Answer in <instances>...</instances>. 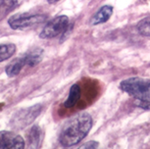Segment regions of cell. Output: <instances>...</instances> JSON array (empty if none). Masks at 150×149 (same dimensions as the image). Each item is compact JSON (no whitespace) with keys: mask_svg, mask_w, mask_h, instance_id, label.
<instances>
[{"mask_svg":"<svg viewBox=\"0 0 150 149\" xmlns=\"http://www.w3.org/2000/svg\"><path fill=\"white\" fill-rule=\"evenodd\" d=\"M69 28V18L65 15L55 17L49 21L42 29L39 37L43 39L55 38L67 32Z\"/></svg>","mask_w":150,"mask_h":149,"instance_id":"obj_5","label":"cell"},{"mask_svg":"<svg viewBox=\"0 0 150 149\" xmlns=\"http://www.w3.org/2000/svg\"><path fill=\"white\" fill-rule=\"evenodd\" d=\"M47 1L49 2L50 4H54V3H56V2L60 1V0H47Z\"/></svg>","mask_w":150,"mask_h":149,"instance_id":"obj_16","label":"cell"},{"mask_svg":"<svg viewBox=\"0 0 150 149\" xmlns=\"http://www.w3.org/2000/svg\"><path fill=\"white\" fill-rule=\"evenodd\" d=\"M41 111L42 106L40 104L21 109L20 111L16 112L15 115L12 117L10 121V126L17 131L26 129L39 116Z\"/></svg>","mask_w":150,"mask_h":149,"instance_id":"obj_3","label":"cell"},{"mask_svg":"<svg viewBox=\"0 0 150 149\" xmlns=\"http://www.w3.org/2000/svg\"><path fill=\"white\" fill-rule=\"evenodd\" d=\"M112 14H113L112 6H109V5L102 6L95 13V15L92 17L91 20H90V25L91 26H97V25L106 23L110 19V17L112 16Z\"/></svg>","mask_w":150,"mask_h":149,"instance_id":"obj_7","label":"cell"},{"mask_svg":"<svg viewBox=\"0 0 150 149\" xmlns=\"http://www.w3.org/2000/svg\"><path fill=\"white\" fill-rule=\"evenodd\" d=\"M137 30L141 35L150 37V16L142 19L137 24Z\"/></svg>","mask_w":150,"mask_h":149,"instance_id":"obj_14","label":"cell"},{"mask_svg":"<svg viewBox=\"0 0 150 149\" xmlns=\"http://www.w3.org/2000/svg\"><path fill=\"white\" fill-rule=\"evenodd\" d=\"M26 146L25 139L13 131H0V149H23Z\"/></svg>","mask_w":150,"mask_h":149,"instance_id":"obj_6","label":"cell"},{"mask_svg":"<svg viewBox=\"0 0 150 149\" xmlns=\"http://www.w3.org/2000/svg\"><path fill=\"white\" fill-rule=\"evenodd\" d=\"M43 138V133L38 126H33L28 133V143L30 148H38Z\"/></svg>","mask_w":150,"mask_h":149,"instance_id":"obj_8","label":"cell"},{"mask_svg":"<svg viewBox=\"0 0 150 149\" xmlns=\"http://www.w3.org/2000/svg\"><path fill=\"white\" fill-rule=\"evenodd\" d=\"M120 88L134 98L138 107L150 110V81L141 78H131L122 81Z\"/></svg>","mask_w":150,"mask_h":149,"instance_id":"obj_2","label":"cell"},{"mask_svg":"<svg viewBox=\"0 0 150 149\" xmlns=\"http://www.w3.org/2000/svg\"><path fill=\"white\" fill-rule=\"evenodd\" d=\"M99 146V143L97 141H88V142H86V143H84V144L83 146H81V149H94V148H97Z\"/></svg>","mask_w":150,"mask_h":149,"instance_id":"obj_15","label":"cell"},{"mask_svg":"<svg viewBox=\"0 0 150 149\" xmlns=\"http://www.w3.org/2000/svg\"><path fill=\"white\" fill-rule=\"evenodd\" d=\"M46 16L42 14L22 13L12 16L8 20V25L13 30H27L42 24Z\"/></svg>","mask_w":150,"mask_h":149,"instance_id":"obj_4","label":"cell"},{"mask_svg":"<svg viewBox=\"0 0 150 149\" xmlns=\"http://www.w3.org/2000/svg\"><path fill=\"white\" fill-rule=\"evenodd\" d=\"M81 89L79 84H74V85L70 89V93L68 96L67 100L64 102V107L65 108H72L76 104L78 103V101L81 98Z\"/></svg>","mask_w":150,"mask_h":149,"instance_id":"obj_10","label":"cell"},{"mask_svg":"<svg viewBox=\"0 0 150 149\" xmlns=\"http://www.w3.org/2000/svg\"><path fill=\"white\" fill-rule=\"evenodd\" d=\"M25 66H26V64H25L24 59H23V57H20L18 59H16L15 61H13L12 63H10L6 67V69H5V72H6L8 77L13 78L18 76Z\"/></svg>","mask_w":150,"mask_h":149,"instance_id":"obj_11","label":"cell"},{"mask_svg":"<svg viewBox=\"0 0 150 149\" xmlns=\"http://www.w3.org/2000/svg\"><path fill=\"white\" fill-rule=\"evenodd\" d=\"M92 128V118L88 113H80L63 126L59 136V142L64 147H71L80 143Z\"/></svg>","mask_w":150,"mask_h":149,"instance_id":"obj_1","label":"cell"},{"mask_svg":"<svg viewBox=\"0 0 150 149\" xmlns=\"http://www.w3.org/2000/svg\"><path fill=\"white\" fill-rule=\"evenodd\" d=\"M42 55H43V51L42 49H33L30 51L27 52L24 56H22L25 61L26 66L29 67H35L42 60Z\"/></svg>","mask_w":150,"mask_h":149,"instance_id":"obj_9","label":"cell"},{"mask_svg":"<svg viewBox=\"0 0 150 149\" xmlns=\"http://www.w3.org/2000/svg\"><path fill=\"white\" fill-rule=\"evenodd\" d=\"M16 49V45L13 43L0 44V63L12 57L15 54Z\"/></svg>","mask_w":150,"mask_h":149,"instance_id":"obj_12","label":"cell"},{"mask_svg":"<svg viewBox=\"0 0 150 149\" xmlns=\"http://www.w3.org/2000/svg\"><path fill=\"white\" fill-rule=\"evenodd\" d=\"M18 4V0H0V19L10 13Z\"/></svg>","mask_w":150,"mask_h":149,"instance_id":"obj_13","label":"cell"}]
</instances>
